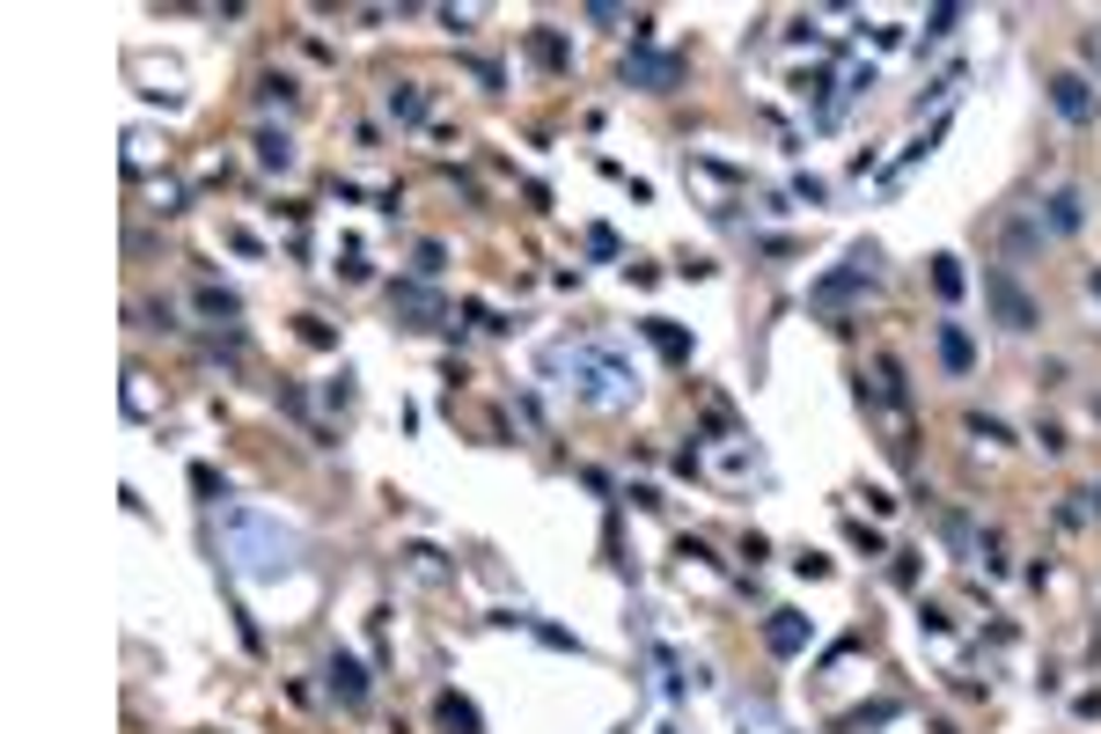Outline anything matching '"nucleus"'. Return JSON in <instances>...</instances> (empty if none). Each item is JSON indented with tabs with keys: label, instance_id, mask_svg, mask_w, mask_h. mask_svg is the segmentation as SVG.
Masks as SVG:
<instances>
[{
	"label": "nucleus",
	"instance_id": "1",
	"mask_svg": "<svg viewBox=\"0 0 1101 734\" xmlns=\"http://www.w3.org/2000/svg\"><path fill=\"white\" fill-rule=\"evenodd\" d=\"M984 294H991V309H999L1006 331H1028V323H1035V301H1028V294L1013 287L1006 272H984Z\"/></svg>",
	"mask_w": 1101,
	"mask_h": 734
},
{
	"label": "nucleus",
	"instance_id": "2",
	"mask_svg": "<svg viewBox=\"0 0 1101 734\" xmlns=\"http://www.w3.org/2000/svg\"><path fill=\"white\" fill-rule=\"evenodd\" d=\"M1051 103H1057V111H1065V118H1094V96H1087V81H1079V73H1057V81H1051Z\"/></svg>",
	"mask_w": 1101,
	"mask_h": 734
},
{
	"label": "nucleus",
	"instance_id": "3",
	"mask_svg": "<svg viewBox=\"0 0 1101 734\" xmlns=\"http://www.w3.org/2000/svg\"><path fill=\"white\" fill-rule=\"evenodd\" d=\"M1079 220H1087V206H1079V192H1057V198H1051V228H1057V236H1073Z\"/></svg>",
	"mask_w": 1101,
	"mask_h": 734
},
{
	"label": "nucleus",
	"instance_id": "4",
	"mask_svg": "<svg viewBox=\"0 0 1101 734\" xmlns=\"http://www.w3.org/2000/svg\"><path fill=\"white\" fill-rule=\"evenodd\" d=\"M940 360H948L954 375H962V367H970V339H962V331H954V323H948V331H940Z\"/></svg>",
	"mask_w": 1101,
	"mask_h": 734
},
{
	"label": "nucleus",
	"instance_id": "5",
	"mask_svg": "<svg viewBox=\"0 0 1101 734\" xmlns=\"http://www.w3.org/2000/svg\"><path fill=\"white\" fill-rule=\"evenodd\" d=\"M331 684H339V698H345V706H360V668H353V661H339V668H331Z\"/></svg>",
	"mask_w": 1101,
	"mask_h": 734
},
{
	"label": "nucleus",
	"instance_id": "6",
	"mask_svg": "<svg viewBox=\"0 0 1101 734\" xmlns=\"http://www.w3.org/2000/svg\"><path fill=\"white\" fill-rule=\"evenodd\" d=\"M801 639H807V624H801V617H779V624H771V646H779V654H793Z\"/></svg>",
	"mask_w": 1101,
	"mask_h": 734
},
{
	"label": "nucleus",
	"instance_id": "7",
	"mask_svg": "<svg viewBox=\"0 0 1101 734\" xmlns=\"http://www.w3.org/2000/svg\"><path fill=\"white\" fill-rule=\"evenodd\" d=\"M932 279H940V294H962V265H954V257H940V272H932Z\"/></svg>",
	"mask_w": 1101,
	"mask_h": 734
},
{
	"label": "nucleus",
	"instance_id": "8",
	"mask_svg": "<svg viewBox=\"0 0 1101 734\" xmlns=\"http://www.w3.org/2000/svg\"><path fill=\"white\" fill-rule=\"evenodd\" d=\"M1087 287H1094V301H1101V265H1094V272H1087Z\"/></svg>",
	"mask_w": 1101,
	"mask_h": 734
}]
</instances>
